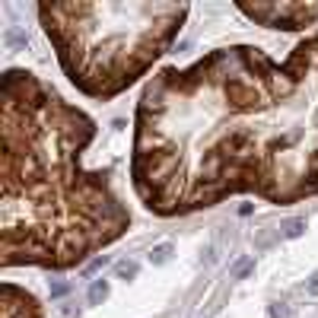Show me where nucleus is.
I'll return each instance as SVG.
<instances>
[{
    "mask_svg": "<svg viewBox=\"0 0 318 318\" xmlns=\"http://www.w3.org/2000/svg\"><path fill=\"white\" fill-rule=\"evenodd\" d=\"M283 229H286V239H299L302 233H306V220H290Z\"/></svg>",
    "mask_w": 318,
    "mask_h": 318,
    "instance_id": "obj_10",
    "label": "nucleus"
},
{
    "mask_svg": "<svg viewBox=\"0 0 318 318\" xmlns=\"http://www.w3.org/2000/svg\"><path fill=\"white\" fill-rule=\"evenodd\" d=\"M0 318H41L38 302L13 283L0 286Z\"/></svg>",
    "mask_w": 318,
    "mask_h": 318,
    "instance_id": "obj_5",
    "label": "nucleus"
},
{
    "mask_svg": "<svg viewBox=\"0 0 318 318\" xmlns=\"http://www.w3.org/2000/svg\"><path fill=\"white\" fill-rule=\"evenodd\" d=\"M64 293H67V283H57L54 290H51V296H64Z\"/></svg>",
    "mask_w": 318,
    "mask_h": 318,
    "instance_id": "obj_14",
    "label": "nucleus"
},
{
    "mask_svg": "<svg viewBox=\"0 0 318 318\" xmlns=\"http://www.w3.org/2000/svg\"><path fill=\"white\" fill-rule=\"evenodd\" d=\"M108 264V258L102 255V258H96V261H89V264H86V274H93V270H99V267H105Z\"/></svg>",
    "mask_w": 318,
    "mask_h": 318,
    "instance_id": "obj_12",
    "label": "nucleus"
},
{
    "mask_svg": "<svg viewBox=\"0 0 318 318\" xmlns=\"http://www.w3.org/2000/svg\"><path fill=\"white\" fill-rule=\"evenodd\" d=\"M283 315H286V312H283L280 306H274V309H270V318H283Z\"/></svg>",
    "mask_w": 318,
    "mask_h": 318,
    "instance_id": "obj_15",
    "label": "nucleus"
},
{
    "mask_svg": "<svg viewBox=\"0 0 318 318\" xmlns=\"http://www.w3.org/2000/svg\"><path fill=\"white\" fill-rule=\"evenodd\" d=\"M252 270H255V258L248 255V258H242V261L233 267V277H236V280H242V277H248Z\"/></svg>",
    "mask_w": 318,
    "mask_h": 318,
    "instance_id": "obj_9",
    "label": "nucleus"
},
{
    "mask_svg": "<svg viewBox=\"0 0 318 318\" xmlns=\"http://www.w3.org/2000/svg\"><path fill=\"white\" fill-rule=\"evenodd\" d=\"M169 258H172V245H169V242H163V245H156V248L150 252V261H153V264H166V261H169Z\"/></svg>",
    "mask_w": 318,
    "mask_h": 318,
    "instance_id": "obj_8",
    "label": "nucleus"
},
{
    "mask_svg": "<svg viewBox=\"0 0 318 318\" xmlns=\"http://www.w3.org/2000/svg\"><path fill=\"white\" fill-rule=\"evenodd\" d=\"M188 4L159 0H67L38 4V19L64 74L80 93L111 99L166 54Z\"/></svg>",
    "mask_w": 318,
    "mask_h": 318,
    "instance_id": "obj_3",
    "label": "nucleus"
},
{
    "mask_svg": "<svg viewBox=\"0 0 318 318\" xmlns=\"http://www.w3.org/2000/svg\"><path fill=\"white\" fill-rule=\"evenodd\" d=\"M137 261H118V264H115V274H118V277L121 280H134L137 277Z\"/></svg>",
    "mask_w": 318,
    "mask_h": 318,
    "instance_id": "obj_7",
    "label": "nucleus"
},
{
    "mask_svg": "<svg viewBox=\"0 0 318 318\" xmlns=\"http://www.w3.org/2000/svg\"><path fill=\"white\" fill-rule=\"evenodd\" d=\"M131 181L159 216L233 194L296 204L318 194V32L283 57L255 45L213 48L163 67L134 118Z\"/></svg>",
    "mask_w": 318,
    "mask_h": 318,
    "instance_id": "obj_1",
    "label": "nucleus"
},
{
    "mask_svg": "<svg viewBox=\"0 0 318 318\" xmlns=\"http://www.w3.org/2000/svg\"><path fill=\"white\" fill-rule=\"evenodd\" d=\"M96 121L29 70L0 80V264L74 267L118 242L131 213L83 169Z\"/></svg>",
    "mask_w": 318,
    "mask_h": 318,
    "instance_id": "obj_2",
    "label": "nucleus"
},
{
    "mask_svg": "<svg viewBox=\"0 0 318 318\" xmlns=\"http://www.w3.org/2000/svg\"><path fill=\"white\" fill-rule=\"evenodd\" d=\"M236 10L267 29H283V32H299V29H309L318 22L315 0H261V4L239 0Z\"/></svg>",
    "mask_w": 318,
    "mask_h": 318,
    "instance_id": "obj_4",
    "label": "nucleus"
},
{
    "mask_svg": "<svg viewBox=\"0 0 318 318\" xmlns=\"http://www.w3.org/2000/svg\"><path fill=\"white\" fill-rule=\"evenodd\" d=\"M309 293H312V296H318V274H315V277L309 280Z\"/></svg>",
    "mask_w": 318,
    "mask_h": 318,
    "instance_id": "obj_13",
    "label": "nucleus"
},
{
    "mask_svg": "<svg viewBox=\"0 0 318 318\" xmlns=\"http://www.w3.org/2000/svg\"><path fill=\"white\" fill-rule=\"evenodd\" d=\"M4 38H7V45H26V41H29L22 32H16V29H10V32H7Z\"/></svg>",
    "mask_w": 318,
    "mask_h": 318,
    "instance_id": "obj_11",
    "label": "nucleus"
},
{
    "mask_svg": "<svg viewBox=\"0 0 318 318\" xmlns=\"http://www.w3.org/2000/svg\"><path fill=\"white\" fill-rule=\"evenodd\" d=\"M89 306H102V302L108 299V280H96L93 286H89Z\"/></svg>",
    "mask_w": 318,
    "mask_h": 318,
    "instance_id": "obj_6",
    "label": "nucleus"
}]
</instances>
